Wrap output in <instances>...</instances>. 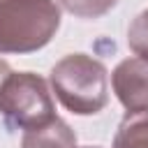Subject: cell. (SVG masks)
I'll use <instances>...</instances> for the list:
<instances>
[{"instance_id":"7","label":"cell","mask_w":148,"mask_h":148,"mask_svg":"<svg viewBox=\"0 0 148 148\" xmlns=\"http://www.w3.org/2000/svg\"><path fill=\"white\" fill-rule=\"evenodd\" d=\"M65 12L79 18H99L116 7L118 0H56Z\"/></svg>"},{"instance_id":"10","label":"cell","mask_w":148,"mask_h":148,"mask_svg":"<svg viewBox=\"0 0 148 148\" xmlns=\"http://www.w3.org/2000/svg\"><path fill=\"white\" fill-rule=\"evenodd\" d=\"M83 148H99V146H83Z\"/></svg>"},{"instance_id":"5","label":"cell","mask_w":148,"mask_h":148,"mask_svg":"<svg viewBox=\"0 0 148 148\" xmlns=\"http://www.w3.org/2000/svg\"><path fill=\"white\" fill-rule=\"evenodd\" d=\"M21 148H76V134L62 118L56 116L42 127L25 130L21 136Z\"/></svg>"},{"instance_id":"6","label":"cell","mask_w":148,"mask_h":148,"mask_svg":"<svg viewBox=\"0 0 148 148\" xmlns=\"http://www.w3.org/2000/svg\"><path fill=\"white\" fill-rule=\"evenodd\" d=\"M113 148H148V111L125 113L116 130Z\"/></svg>"},{"instance_id":"4","label":"cell","mask_w":148,"mask_h":148,"mask_svg":"<svg viewBox=\"0 0 148 148\" xmlns=\"http://www.w3.org/2000/svg\"><path fill=\"white\" fill-rule=\"evenodd\" d=\"M111 88L127 113L148 111V60L125 58L111 72Z\"/></svg>"},{"instance_id":"8","label":"cell","mask_w":148,"mask_h":148,"mask_svg":"<svg viewBox=\"0 0 148 148\" xmlns=\"http://www.w3.org/2000/svg\"><path fill=\"white\" fill-rule=\"evenodd\" d=\"M127 46L136 58L148 60V7L136 14V18L127 28Z\"/></svg>"},{"instance_id":"9","label":"cell","mask_w":148,"mask_h":148,"mask_svg":"<svg viewBox=\"0 0 148 148\" xmlns=\"http://www.w3.org/2000/svg\"><path fill=\"white\" fill-rule=\"evenodd\" d=\"M12 72H14V69L9 67V62L0 58V88H2V83H5V79H7V76H9Z\"/></svg>"},{"instance_id":"2","label":"cell","mask_w":148,"mask_h":148,"mask_svg":"<svg viewBox=\"0 0 148 148\" xmlns=\"http://www.w3.org/2000/svg\"><path fill=\"white\" fill-rule=\"evenodd\" d=\"M60 28L56 0H0V56L44 49Z\"/></svg>"},{"instance_id":"1","label":"cell","mask_w":148,"mask_h":148,"mask_svg":"<svg viewBox=\"0 0 148 148\" xmlns=\"http://www.w3.org/2000/svg\"><path fill=\"white\" fill-rule=\"evenodd\" d=\"M58 102L76 116H95L109 102V69L88 53L60 58L49 74Z\"/></svg>"},{"instance_id":"3","label":"cell","mask_w":148,"mask_h":148,"mask_svg":"<svg viewBox=\"0 0 148 148\" xmlns=\"http://www.w3.org/2000/svg\"><path fill=\"white\" fill-rule=\"evenodd\" d=\"M0 113L14 130H32L56 118L49 83L35 72H12L0 88Z\"/></svg>"}]
</instances>
